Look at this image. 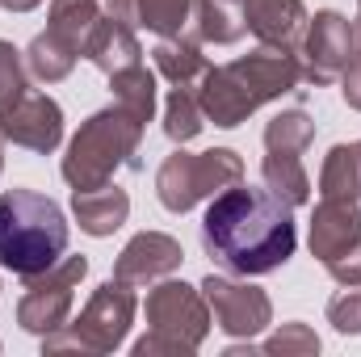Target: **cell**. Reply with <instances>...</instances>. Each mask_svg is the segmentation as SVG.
Here are the masks:
<instances>
[{
	"instance_id": "obj_1",
	"label": "cell",
	"mask_w": 361,
	"mask_h": 357,
	"mask_svg": "<svg viewBox=\"0 0 361 357\" xmlns=\"http://www.w3.org/2000/svg\"><path fill=\"white\" fill-rule=\"evenodd\" d=\"M294 206L281 202L269 185H227L223 193H214L206 219H202V248L214 265H223L235 277H261L281 269L294 248H298V231H294Z\"/></svg>"
},
{
	"instance_id": "obj_2",
	"label": "cell",
	"mask_w": 361,
	"mask_h": 357,
	"mask_svg": "<svg viewBox=\"0 0 361 357\" xmlns=\"http://www.w3.org/2000/svg\"><path fill=\"white\" fill-rule=\"evenodd\" d=\"M302 85V68H298V51L290 47H257L244 59H231L223 68H206L202 85H197V101L202 114L231 131L240 126L248 114H257L265 101H277L286 92H294Z\"/></svg>"
},
{
	"instance_id": "obj_3",
	"label": "cell",
	"mask_w": 361,
	"mask_h": 357,
	"mask_svg": "<svg viewBox=\"0 0 361 357\" xmlns=\"http://www.w3.org/2000/svg\"><path fill=\"white\" fill-rule=\"evenodd\" d=\"M68 248L63 210L34 189L0 193V265L17 277L47 273Z\"/></svg>"
},
{
	"instance_id": "obj_4",
	"label": "cell",
	"mask_w": 361,
	"mask_h": 357,
	"mask_svg": "<svg viewBox=\"0 0 361 357\" xmlns=\"http://www.w3.org/2000/svg\"><path fill=\"white\" fill-rule=\"evenodd\" d=\"M147 122L130 114L126 105H109L92 114L89 122L76 131L63 156V181L72 189H97L109 185L118 169H139V143H143Z\"/></svg>"
},
{
	"instance_id": "obj_5",
	"label": "cell",
	"mask_w": 361,
	"mask_h": 357,
	"mask_svg": "<svg viewBox=\"0 0 361 357\" xmlns=\"http://www.w3.org/2000/svg\"><path fill=\"white\" fill-rule=\"evenodd\" d=\"M147 337L135 341V357L152 353H193L210 332V307L206 294L185 282H160L147 303Z\"/></svg>"
},
{
	"instance_id": "obj_6",
	"label": "cell",
	"mask_w": 361,
	"mask_h": 357,
	"mask_svg": "<svg viewBox=\"0 0 361 357\" xmlns=\"http://www.w3.org/2000/svg\"><path fill=\"white\" fill-rule=\"evenodd\" d=\"M135 320V290L118 277H109L105 286L92 290L85 311L72 320V328L42 337L47 353H63V349H80V353H109L126 341V328Z\"/></svg>"
},
{
	"instance_id": "obj_7",
	"label": "cell",
	"mask_w": 361,
	"mask_h": 357,
	"mask_svg": "<svg viewBox=\"0 0 361 357\" xmlns=\"http://www.w3.org/2000/svg\"><path fill=\"white\" fill-rule=\"evenodd\" d=\"M235 181H244V160L231 147H214V152H197V156L173 152L156 173V193H160L164 210L185 214L202 198H214Z\"/></svg>"
},
{
	"instance_id": "obj_8",
	"label": "cell",
	"mask_w": 361,
	"mask_h": 357,
	"mask_svg": "<svg viewBox=\"0 0 361 357\" xmlns=\"http://www.w3.org/2000/svg\"><path fill=\"white\" fill-rule=\"evenodd\" d=\"M85 273H89L85 257H59L47 273L25 277V294L17 303V324L38 337L59 332L72 315V298H76V286Z\"/></svg>"
},
{
	"instance_id": "obj_9",
	"label": "cell",
	"mask_w": 361,
	"mask_h": 357,
	"mask_svg": "<svg viewBox=\"0 0 361 357\" xmlns=\"http://www.w3.org/2000/svg\"><path fill=\"white\" fill-rule=\"evenodd\" d=\"M353 42H357L353 38V25L341 13L324 8V13L307 17V30L298 38L302 80L307 85H332V80H341V72H345V63L353 55Z\"/></svg>"
},
{
	"instance_id": "obj_10",
	"label": "cell",
	"mask_w": 361,
	"mask_h": 357,
	"mask_svg": "<svg viewBox=\"0 0 361 357\" xmlns=\"http://www.w3.org/2000/svg\"><path fill=\"white\" fill-rule=\"evenodd\" d=\"M202 294H206V307H210L214 324L227 337H257L273 320L269 294L261 286H248V282H231V277L210 273L202 282Z\"/></svg>"
},
{
	"instance_id": "obj_11",
	"label": "cell",
	"mask_w": 361,
	"mask_h": 357,
	"mask_svg": "<svg viewBox=\"0 0 361 357\" xmlns=\"http://www.w3.org/2000/svg\"><path fill=\"white\" fill-rule=\"evenodd\" d=\"M0 135L17 147H30V152L47 156L63 139V109H59L55 97L30 89L8 114H0Z\"/></svg>"
},
{
	"instance_id": "obj_12",
	"label": "cell",
	"mask_w": 361,
	"mask_h": 357,
	"mask_svg": "<svg viewBox=\"0 0 361 357\" xmlns=\"http://www.w3.org/2000/svg\"><path fill=\"white\" fill-rule=\"evenodd\" d=\"M311 253L324 265H336L361 253V206L357 198H319L311 214Z\"/></svg>"
},
{
	"instance_id": "obj_13",
	"label": "cell",
	"mask_w": 361,
	"mask_h": 357,
	"mask_svg": "<svg viewBox=\"0 0 361 357\" xmlns=\"http://www.w3.org/2000/svg\"><path fill=\"white\" fill-rule=\"evenodd\" d=\"M180 261H185V253H180V244L173 236H164V231H143V236H135V240L122 248V257L114 261V277L126 282V286H147V282H160V277H169L173 269H180Z\"/></svg>"
},
{
	"instance_id": "obj_14",
	"label": "cell",
	"mask_w": 361,
	"mask_h": 357,
	"mask_svg": "<svg viewBox=\"0 0 361 357\" xmlns=\"http://www.w3.org/2000/svg\"><path fill=\"white\" fill-rule=\"evenodd\" d=\"M80 55L89 59L92 68H101L105 76L143 63V47H139V38H135V25L122 21V17H114V13H109V17H97V25L89 30Z\"/></svg>"
},
{
	"instance_id": "obj_15",
	"label": "cell",
	"mask_w": 361,
	"mask_h": 357,
	"mask_svg": "<svg viewBox=\"0 0 361 357\" xmlns=\"http://www.w3.org/2000/svg\"><path fill=\"white\" fill-rule=\"evenodd\" d=\"M244 25L265 47L298 51V38L307 30V8L302 0H244Z\"/></svg>"
},
{
	"instance_id": "obj_16",
	"label": "cell",
	"mask_w": 361,
	"mask_h": 357,
	"mask_svg": "<svg viewBox=\"0 0 361 357\" xmlns=\"http://www.w3.org/2000/svg\"><path fill=\"white\" fill-rule=\"evenodd\" d=\"M72 210H76L80 231L114 236L130 214V198H126V189H118L109 181V185H97V189H72Z\"/></svg>"
},
{
	"instance_id": "obj_17",
	"label": "cell",
	"mask_w": 361,
	"mask_h": 357,
	"mask_svg": "<svg viewBox=\"0 0 361 357\" xmlns=\"http://www.w3.org/2000/svg\"><path fill=\"white\" fill-rule=\"evenodd\" d=\"M114 17L139 25V30H152L160 38H177L185 34L189 17H193V0H105Z\"/></svg>"
},
{
	"instance_id": "obj_18",
	"label": "cell",
	"mask_w": 361,
	"mask_h": 357,
	"mask_svg": "<svg viewBox=\"0 0 361 357\" xmlns=\"http://www.w3.org/2000/svg\"><path fill=\"white\" fill-rule=\"evenodd\" d=\"M193 38L197 42H214V47H231L244 38V4L240 0H193Z\"/></svg>"
},
{
	"instance_id": "obj_19",
	"label": "cell",
	"mask_w": 361,
	"mask_h": 357,
	"mask_svg": "<svg viewBox=\"0 0 361 357\" xmlns=\"http://www.w3.org/2000/svg\"><path fill=\"white\" fill-rule=\"evenodd\" d=\"M76 59H80V47L68 42V38H59L55 30H42V34L30 42V51H25L30 76H34V80H47V85L63 80V76L76 68Z\"/></svg>"
},
{
	"instance_id": "obj_20",
	"label": "cell",
	"mask_w": 361,
	"mask_h": 357,
	"mask_svg": "<svg viewBox=\"0 0 361 357\" xmlns=\"http://www.w3.org/2000/svg\"><path fill=\"white\" fill-rule=\"evenodd\" d=\"M156 55V72L173 85H193L206 76V55H202V42L189 38V34H177V38H160V47L152 51Z\"/></svg>"
},
{
	"instance_id": "obj_21",
	"label": "cell",
	"mask_w": 361,
	"mask_h": 357,
	"mask_svg": "<svg viewBox=\"0 0 361 357\" xmlns=\"http://www.w3.org/2000/svg\"><path fill=\"white\" fill-rule=\"evenodd\" d=\"M319 193L361 202V143H341L328 152V160L319 169Z\"/></svg>"
},
{
	"instance_id": "obj_22",
	"label": "cell",
	"mask_w": 361,
	"mask_h": 357,
	"mask_svg": "<svg viewBox=\"0 0 361 357\" xmlns=\"http://www.w3.org/2000/svg\"><path fill=\"white\" fill-rule=\"evenodd\" d=\"M315 139V122L302 109H286L265 126V152L269 156H302Z\"/></svg>"
},
{
	"instance_id": "obj_23",
	"label": "cell",
	"mask_w": 361,
	"mask_h": 357,
	"mask_svg": "<svg viewBox=\"0 0 361 357\" xmlns=\"http://www.w3.org/2000/svg\"><path fill=\"white\" fill-rule=\"evenodd\" d=\"M109 89H114V101L118 105H126L130 114H139L143 122H152V114H156V76L143 63L114 72L109 76Z\"/></svg>"
},
{
	"instance_id": "obj_24",
	"label": "cell",
	"mask_w": 361,
	"mask_h": 357,
	"mask_svg": "<svg viewBox=\"0 0 361 357\" xmlns=\"http://www.w3.org/2000/svg\"><path fill=\"white\" fill-rule=\"evenodd\" d=\"M202 122H206V114H202V101H197L193 85H173L169 105H164V131H169V139H173V143L197 139Z\"/></svg>"
},
{
	"instance_id": "obj_25",
	"label": "cell",
	"mask_w": 361,
	"mask_h": 357,
	"mask_svg": "<svg viewBox=\"0 0 361 357\" xmlns=\"http://www.w3.org/2000/svg\"><path fill=\"white\" fill-rule=\"evenodd\" d=\"M261 173H265V185L281 202H290V206H302L311 198V177H307V169H302L298 156H265Z\"/></svg>"
},
{
	"instance_id": "obj_26",
	"label": "cell",
	"mask_w": 361,
	"mask_h": 357,
	"mask_svg": "<svg viewBox=\"0 0 361 357\" xmlns=\"http://www.w3.org/2000/svg\"><path fill=\"white\" fill-rule=\"evenodd\" d=\"M97 17H101L97 0H51V21H47V30H55L59 38L85 47V38H89V30L97 25Z\"/></svg>"
},
{
	"instance_id": "obj_27",
	"label": "cell",
	"mask_w": 361,
	"mask_h": 357,
	"mask_svg": "<svg viewBox=\"0 0 361 357\" xmlns=\"http://www.w3.org/2000/svg\"><path fill=\"white\" fill-rule=\"evenodd\" d=\"M25 92H30L25 63H21V55L13 51V42H4V38H0V114H8Z\"/></svg>"
},
{
	"instance_id": "obj_28",
	"label": "cell",
	"mask_w": 361,
	"mask_h": 357,
	"mask_svg": "<svg viewBox=\"0 0 361 357\" xmlns=\"http://www.w3.org/2000/svg\"><path fill=\"white\" fill-rule=\"evenodd\" d=\"M328 324H332L336 332H345V337H357L361 332V282H353V286H345V290L332 294V303H328Z\"/></svg>"
},
{
	"instance_id": "obj_29",
	"label": "cell",
	"mask_w": 361,
	"mask_h": 357,
	"mask_svg": "<svg viewBox=\"0 0 361 357\" xmlns=\"http://www.w3.org/2000/svg\"><path fill=\"white\" fill-rule=\"evenodd\" d=\"M261 353H281V357H290V353H319V337H315L307 324H286L281 332H273L269 341L261 345Z\"/></svg>"
},
{
	"instance_id": "obj_30",
	"label": "cell",
	"mask_w": 361,
	"mask_h": 357,
	"mask_svg": "<svg viewBox=\"0 0 361 357\" xmlns=\"http://www.w3.org/2000/svg\"><path fill=\"white\" fill-rule=\"evenodd\" d=\"M341 92H345V101L361 109V51L357 55H349V63H345V72H341Z\"/></svg>"
},
{
	"instance_id": "obj_31",
	"label": "cell",
	"mask_w": 361,
	"mask_h": 357,
	"mask_svg": "<svg viewBox=\"0 0 361 357\" xmlns=\"http://www.w3.org/2000/svg\"><path fill=\"white\" fill-rule=\"evenodd\" d=\"M0 4H4L8 13H30V8H38L42 0H0Z\"/></svg>"
},
{
	"instance_id": "obj_32",
	"label": "cell",
	"mask_w": 361,
	"mask_h": 357,
	"mask_svg": "<svg viewBox=\"0 0 361 357\" xmlns=\"http://www.w3.org/2000/svg\"><path fill=\"white\" fill-rule=\"evenodd\" d=\"M353 38L361 42V0H357V25H353Z\"/></svg>"
},
{
	"instance_id": "obj_33",
	"label": "cell",
	"mask_w": 361,
	"mask_h": 357,
	"mask_svg": "<svg viewBox=\"0 0 361 357\" xmlns=\"http://www.w3.org/2000/svg\"><path fill=\"white\" fill-rule=\"evenodd\" d=\"M0 139H4V135H0ZM0 169H4V152H0Z\"/></svg>"
}]
</instances>
